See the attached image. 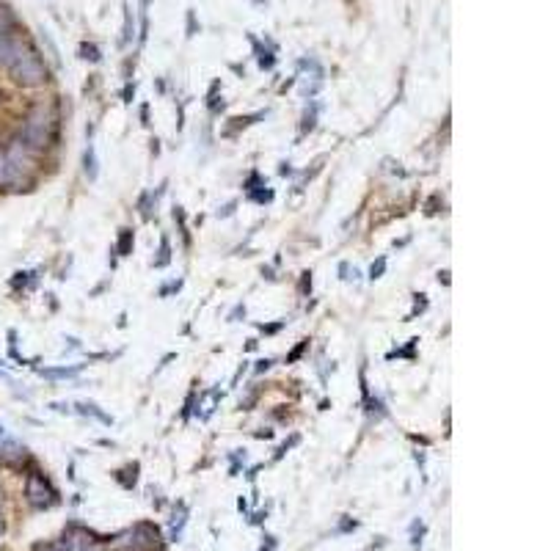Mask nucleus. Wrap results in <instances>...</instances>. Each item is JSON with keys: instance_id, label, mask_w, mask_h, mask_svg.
I'll return each mask as SVG.
<instances>
[{"instance_id": "obj_13", "label": "nucleus", "mask_w": 551, "mask_h": 551, "mask_svg": "<svg viewBox=\"0 0 551 551\" xmlns=\"http://www.w3.org/2000/svg\"><path fill=\"white\" fill-rule=\"evenodd\" d=\"M14 14H11V9H6V6H0V36H9V30L14 28Z\"/></svg>"}, {"instance_id": "obj_18", "label": "nucleus", "mask_w": 551, "mask_h": 551, "mask_svg": "<svg viewBox=\"0 0 551 551\" xmlns=\"http://www.w3.org/2000/svg\"><path fill=\"white\" fill-rule=\"evenodd\" d=\"M254 202H270L273 199V190H259V193H251Z\"/></svg>"}, {"instance_id": "obj_7", "label": "nucleus", "mask_w": 551, "mask_h": 551, "mask_svg": "<svg viewBox=\"0 0 551 551\" xmlns=\"http://www.w3.org/2000/svg\"><path fill=\"white\" fill-rule=\"evenodd\" d=\"M83 171H86V177H89V179H97V174H99L94 143H89V146H86V152H83Z\"/></svg>"}, {"instance_id": "obj_9", "label": "nucleus", "mask_w": 551, "mask_h": 551, "mask_svg": "<svg viewBox=\"0 0 551 551\" xmlns=\"http://www.w3.org/2000/svg\"><path fill=\"white\" fill-rule=\"evenodd\" d=\"M116 251H119V256H127L130 251H133V229H122V231H119Z\"/></svg>"}, {"instance_id": "obj_17", "label": "nucleus", "mask_w": 551, "mask_h": 551, "mask_svg": "<svg viewBox=\"0 0 551 551\" xmlns=\"http://www.w3.org/2000/svg\"><path fill=\"white\" fill-rule=\"evenodd\" d=\"M187 36H196V14H193V9H187Z\"/></svg>"}, {"instance_id": "obj_12", "label": "nucleus", "mask_w": 551, "mask_h": 551, "mask_svg": "<svg viewBox=\"0 0 551 551\" xmlns=\"http://www.w3.org/2000/svg\"><path fill=\"white\" fill-rule=\"evenodd\" d=\"M80 58L91 61V64H97V61H102V53H99L97 45H91V42H83L80 45Z\"/></svg>"}, {"instance_id": "obj_5", "label": "nucleus", "mask_w": 551, "mask_h": 551, "mask_svg": "<svg viewBox=\"0 0 551 551\" xmlns=\"http://www.w3.org/2000/svg\"><path fill=\"white\" fill-rule=\"evenodd\" d=\"M25 50H28V47H25L20 39H14L11 33H9V36H0V66L9 69V66L25 53Z\"/></svg>"}, {"instance_id": "obj_22", "label": "nucleus", "mask_w": 551, "mask_h": 551, "mask_svg": "<svg viewBox=\"0 0 551 551\" xmlns=\"http://www.w3.org/2000/svg\"><path fill=\"white\" fill-rule=\"evenodd\" d=\"M270 364H273V361H270V359H265V361H259V367H256V372H262V369H267V367H270Z\"/></svg>"}, {"instance_id": "obj_21", "label": "nucleus", "mask_w": 551, "mask_h": 551, "mask_svg": "<svg viewBox=\"0 0 551 551\" xmlns=\"http://www.w3.org/2000/svg\"><path fill=\"white\" fill-rule=\"evenodd\" d=\"M339 273H342V279H347V273H350V267H347V265H344V262H342V265H339ZM353 279H359V270H356V267H353Z\"/></svg>"}, {"instance_id": "obj_3", "label": "nucleus", "mask_w": 551, "mask_h": 551, "mask_svg": "<svg viewBox=\"0 0 551 551\" xmlns=\"http://www.w3.org/2000/svg\"><path fill=\"white\" fill-rule=\"evenodd\" d=\"M25 499L36 510H47V507H53L58 502V493L50 488V482L42 474H28V480H25Z\"/></svg>"}, {"instance_id": "obj_23", "label": "nucleus", "mask_w": 551, "mask_h": 551, "mask_svg": "<svg viewBox=\"0 0 551 551\" xmlns=\"http://www.w3.org/2000/svg\"><path fill=\"white\" fill-rule=\"evenodd\" d=\"M33 551H61L58 546H36Z\"/></svg>"}, {"instance_id": "obj_4", "label": "nucleus", "mask_w": 551, "mask_h": 551, "mask_svg": "<svg viewBox=\"0 0 551 551\" xmlns=\"http://www.w3.org/2000/svg\"><path fill=\"white\" fill-rule=\"evenodd\" d=\"M58 548L61 551H102L99 540L83 527H69L64 535H61Z\"/></svg>"}, {"instance_id": "obj_1", "label": "nucleus", "mask_w": 551, "mask_h": 551, "mask_svg": "<svg viewBox=\"0 0 551 551\" xmlns=\"http://www.w3.org/2000/svg\"><path fill=\"white\" fill-rule=\"evenodd\" d=\"M53 127H55L53 113H50L47 108H33L28 113V119H25V124H22V133L17 138H20L30 152H33V149H45L50 143V135H53Z\"/></svg>"}, {"instance_id": "obj_16", "label": "nucleus", "mask_w": 551, "mask_h": 551, "mask_svg": "<svg viewBox=\"0 0 551 551\" xmlns=\"http://www.w3.org/2000/svg\"><path fill=\"white\" fill-rule=\"evenodd\" d=\"M383 270H386V256H380L378 262H372V267H369V279H380L383 276Z\"/></svg>"}, {"instance_id": "obj_19", "label": "nucleus", "mask_w": 551, "mask_h": 551, "mask_svg": "<svg viewBox=\"0 0 551 551\" xmlns=\"http://www.w3.org/2000/svg\"><path fill=\"white\" fill-rule=\"evenodd\" d=\"M133 97H135V83H127L124 86V102H133Z\"/></svg>"}, {"instance_id": "obj_6", "label": "nucleus", "mask_w": 551, "mask_h": 551, "mask_svg": "<svg viewBox=\"0 0 551 551\" xmlns=\"http://www.w3.org/2000/svg\"><path fill=\"white\" fill-rule=\"evenodd\" d=\"M133 546L141 548V551L160 546V532L154 527H149V524H141V527H135V532H133Z\"/></svg>"}, {"instance_id": "obj_11", "label": "nucleus", "mask_w": 551, "mask_h": 551, "mask_svg": "<svg viewBox=\"0 0 551 551\" xmlns=\"http://www.w3.org/2000/svg\"><path fill=\"white\" fill-rule=\"evenodd\" d=\"M77 408H80V413H91V416H94V419H99L102 424H113V419H110L108 413H102V411H99L94 403H80Z\"/></svg>"}, {"instance_id": "obj_20", "label": "nucleus", "mask_w": 551, "mask_h": 551, "mask_svg": "<svg viewBox=\"0 0 551 551\" xmlns=\"http://www.w3.org/2000/svg\"><path fill=\"white\" fill-rule=\"evenodd\" d=\"M231 212H234V202H229L226 207H223V210H218V218H221V215H223V218H229Z\"/></svg>"}, {"instance_id": "obj_24", "label": "nucleus", "mask_w": 551, "mask_h": 551, "mask_svg": "<svg viewBox=\"0 0 551 551\" xmlns=\"http://www.w3.org/2000/svg\"><path fill=\"white\" fill-rule=\"evenodd\" d=\"M438 281H444V284H449V273H447V270H441V273H438Z\"/></svg>"}, {"instance_id": "obj_10", "label": "nucleus", "mask_w": 551, "mask_h": 551, "mask_svg": "<svg viewBox=\"0 0 551 551\" xmlns=\"http://www.w3.org/2000/svg\"><path fill=\"white\" fill-rule=\"evenodd\" d=\"M11 182H17V174L11 171V166H9V160H6V154L0 152V187H6V185H11Z\"/></svg>"}, {"instance_id": "obj_8", "label": "nucleus", "mask_w": 551, "mask_h": 551, "mask_svg": "<svg viewBox=\"0 0 551 551\" xmlns=\"http://www.w3.org/2000/svg\"><path fill=\"white\" fill-rule=\"evenodd\" d=\"M135 36V22H133V11H130V6L124 3V33H122V45H130Z\"/></svg>"}, {"instance_id": "obj_2", "label": "nucleus", "mask_w": 551, "mask_h": 551, "mask_svg": "<svg viewBox=\"0 0 551 551\" xmlns=\"http://www.w3.org/2000/svg\"><path fill=\"white\" fill-rule=\"evenodd\" d=\"M9 72L20 86H42L47 80V66L42 64V58L33 50H25L20 58L9 66Z\"/></svg>"}, {"instance_id": "obj_15", "label": "nucleus", "mask_w": 551, "mask_h": 551, "mask_svg": "<svg viewBox=\"0 0 551 551\" xmlns=\"http://www.w3.org/2000/svg\"><path fill=\"white\" fill-rule=\"evenodd\" d=\"M168 262H171V248H168V237H163L160 240V256L154 259V267H166Z\"/></svg>"}, {"instance_id": "obj_14", "label": "nucleus", "mask_w": 551, "mask_h": 551, "mask_svg": "<svg viewBox=\"0 0 551 551\" xmlns=\"http://www.w3.org/2000/svg\"><path fill=\"white\" fill-rule=\"evenodd\" d=\"M80 367H61V369H42V375L45 378H72V375H77Z\"/></svg>"}]
</instances>
